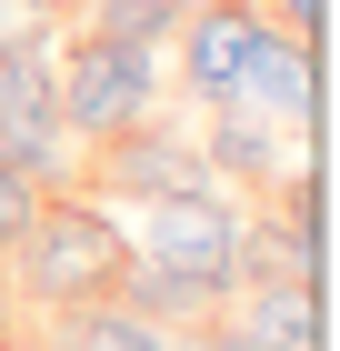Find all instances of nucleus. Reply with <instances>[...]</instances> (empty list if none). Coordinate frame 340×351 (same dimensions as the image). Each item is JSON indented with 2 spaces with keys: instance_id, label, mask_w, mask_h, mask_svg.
<instances>
[{
  "instance_id": "7",
  "label": "nucleus",
  "mask_w": 340,
  "mask_h": 351,
  "mask_svg": "<svg viewBox=\"0 0 340 351\" xmlns=\"http://www.w3.org/2000/svg\"><path fill=\"white\" fill-rule=\"evenodd\" d=\"M240 101L261 110V121H280L290 141H311V121H320V51H311V40H290V30H270L261 51H250Z\"/></svg>"
},
{
  "instance_id": "11",
  "label": "nucleus",
  "mask_w": 340,
  "mask_h": 351,
  "mask_svg": "<svg viewBox=\"0 0 340 351\" xmlns=\"http://www.w3.org/2000/svg\"><path fill=\"white\" fill-rule=\"evenodd\" d=\"M101 40H131V51H170L190 21V0H80Z\"/></svg>"
},
{
  "instance_id": "13",
  "label": "nucleus",
  "mask_w": 340,
  "mask_h": 351,
  "mask_svg": "<svg viewBox=\"0 0 340 351\" xmlns=\"http://www.w3.org/2000/svg\"><path fill=\"white\" fill-rule=\"evenodd\" d=\"M181 351H250V331H240L231 311H210V322H190V331H181Z\"/></svg>"
},
{
  "instance_id": "6",
  "label": "nucleus",
  "mask_w": 340,
  "mask_h": 351,
  "mask_svg": "<svg viewBox=\"0 0 340 351\" xmlns=\"http://www.w3.org/2000/svg\"><path fill=\"white\" fill-rule=\"evenodd\" d=\"M90 181L110 201H170V191H210V161H200V141H181L170 121H140V131L90 151Z\"/></svg>"
},
{
  "instance_id": "5",
  "label": "nucleus",
  "mask_w": 340,
  "mask_h": 351,
  "mask_svg": "<svg viewBox=\"0 0 340 351\" xmlns=\"http://www.w3.org/2000/svg\"><path fill=\"white\" fill-rule=\"evenodd\" d=\"M270 40V10L261 0H190V21H181V101L200 110H231L240 81H250V51Z\"/></svg>"
},
{
  "instance_id": "8",
  "label": "nucleus",
  "mask_w": 340,
  "mask_h": 351,
  "mask_svg": "<svg viewBox=\"0 0 340 351\" xmlns=\"http://www.w3.org/2000/svg\"><path fill=\"white\" fill-rule=\"evenodd\" d=\"M200 161H210V181H250V201H261V191L290 171V131H280V121H261L250 101H231V110H210Z\"/></svg>"
},
{
  "instance_id": "4",
  "label": "nucleus",
  "mask_w": 340,
  "mask_h": 351,
  "mask_svg": "<svg viewBox=\"0 0 340 351\" xmlns=\"http://www.w3.org/2000/svg\"><path fill=\"white\" fill-rule=\"evenodd\" d=\"M140 261H160V271H190V281H220V291L240 301V211L220 201V181L210 191H170V201H140Z\"/></svg>"
},
{
  "instance_id": "16",
  "label": "nucleus",
  "mask_w": 340,
  "mask_h": 351,
  "mask_svg": "<svg viewBox=\"0 0 340 351\" xmlns=\"http://www.w3.org/2000/svg\"><path fill=\"white\" fill-rule=\"evenodd\" d=\"M40 10H80V0H40Z\"/></svg>"
},
{
  "instance_id": "9",
  "label": "nucleus",
  "mask_w": 340,
  "mask_h": 351,
  "mask_svg": "<svg viewBox=\"0 0 340 351\" xmlns=\"http://www.w3.org/2000/svg\"><path fill=\"white\" fill-rule=\"evenodd\" d=\"M40 351H181V331L140 322L131 301H80V311H40Z\"/></svg>"
},
{
  "instance_id": "1",
  "label": "nucleus",
  "mask_w": 340,
  "mask_h": 351,
  "mask_svg": "<svg viewBox=\"0 0 340 351\" xmlns=\"http://www.w3.org/2000/svg\"><path fill=\"white\" fill-rule=\"evenodd\" d=\"M0 271H10V291H21L30 311H80V301H110V291H120L131 231H120L90 191H51L40 221L21 231V251H10Z\"/></svg>"
},
{
  "instance_id": "2",
  "label": "nucleus",
  "mask_w": 340,
  "mask_h": 351,
  "mask_svg": "<svg viewBox=\"0 0 340 351\" xmlns=\"http://www.w3.org/2000/svg\"><path fill=\"white\" fill-rule=\"evenodd\" d=\"M51 90H60L70 141H80V151H101V141H120V131H140V121H160V51H131V40L80 30V40H60Z\"/></svg>"
},
{
  "instance_id": "15",
  "label": "nucleus",
  "mask_w": 340,
  "mask_h": 351,
  "mask_svg": "<svg viewBox=\"0 0 340 351\" xmlns=\"http://www.w3.org/2000/svg\"><path fill=\"white\" fill-rule=\"evenodd\" d=\"M60 10H40V0H0V40H30V30H51Z\"/></svg>"
},
{
  "instance_id": "12",
  "label": "nucleus",
  "mask_w": 340,
  "mask_h": 351,
  "mask_svg": "<svg viewBox=\"0 0 340 351\" xmlns=\"http://www.w3.org/2000/svg\"><path fill=\"white\" fill-rule=\"evenodd\" d=\"M40 201H51V191L30 181V171H10V161H0V261L21 251V231H30V221H40Z\"/></svg>"
},
{
  "instance_id": "3",
  "label": "nucleus",
  "mask_w": 340,
  "mask_h": 351,
  "mask_svg": "<svg viewBox=\"0 0 340 351\" xmlns=\"http://www.w3.org/2000/svg\"><path fill=\"white\" fill-rule=\"evenodd\" d=\"M51 60H60V30L0 40V161L30 171L40 191H70L80 181V141H70V121H60Z\"/></svg>"
},
{
  "instance_id": "10",
  "label": "nucleus",
  "mask_w": 340,
  "mask_h": 351,
  "mask_svg": "<svg viewBox=\"0 0 340 351\" xmlns=\"http://www.w3.org/2000/svg\"><path fill=\"white\" fill-rule=\"evenodd\" d=\"M240 331L250 351H311V281H240Z\"/></svg>"
},
{
  "instance_id": "14",
  "label": "nucleus",
  "mask_w": 340,
  "mask_h": 351,
  "mask_svg": "<svg viewBox=\"0 0 340 351\" xmlns=\"http://www.w3.org/2000/svg\"><path fill=\"white\" fill-rule=\"evenodd\" d=\"M270 30H290V40L320 51V0H270Z\"/></svg>"
}]
</instances>
